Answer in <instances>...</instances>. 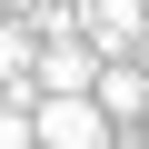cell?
<instances>
[{"instance_id":"obj_1","label":"cell","mask_w":149,"mask_h":149,"mask_svg":"<svg viewBox=\"0 0 149 149\" xmlns=\"http://www.w3.org/2000/svg\"><path fill=\"white\" fill-rule=\"evenodd\" d=\"M30 129H40V149H109L119 139V119L100 109V90H40Z\"/></svg>"},{"instance_id":"obj_2","label":"cell","mask_w":149,"mask_h":149,"mask_svg":"<svg viewBox=\"0 0 149 149\" xmlns=\"http://www.w3.org/2000/svg\"><path fill=\"white\" fill-rule=\"evenodd\" d=\"M100 60H109V50H100L90 30H50L40 60H30V80H40V90H90V80H100Z\"/></svg>"},{"instance_id":"obj_3","label":"cell","mask_w":149,"mask_h":149,"mask_svg":"<svg viewBox=\"0 0 149 149\" xmlns=\"http://www.w3.org/2000/svg\"><path fill=\"white\" fill-rule=\"evenodd\" d=\"M80 30H90L109 60H119V50L139 60V50H149V0H80Z\"/></svg>"},{"instance_id":"obj_4","label":"cell","mask_w":149,"mask_h":149,"mask_svg":"<svg viewBox=\"0 0 149 149\" xmlns=\"http://www.w3.org/2000/svg\"><path fill=\"white\" fill-rule=\"evenodd\" d=\"M90 90H100V109H109L119 129H129V119H149V60H129V50H119V60H100V80H90Z\"/></svg>"},{"instance_id":"obj_5","label":"cell","mask_w":149,"mask_h":149,"mask_svg":"<svg viewBox=\"0 0 149 149\" xmlns=\"http://www.w3.org/2000/svg\"><path fill=\"white\" fill-rule=\"evenodd\" d=\"M30 60H40V30H30L20 10H0V90H10V100H40Z\"/></svg>"},{"instance_id":"obj_6","label":"cell","mask_w":149,"mask_h":149,"mask_svg":"<svg viewBox=\"0 0 149 149\" xmlns=\"http://www.w3.org/2000/svg\"><path fill=\"white\" fill-rule=\"evenodd\" d=\"M0 149H40V129H30V100H10V90H0Z\"/></svg>"},{"instance_id":"obj_7","label":"cell","mask_w":149,"mask_h":149,"mask_svg":"<svg viewBox=\"0 0 149 149\" xmlns=\"http://www.w3.org/2000/svg\"><path fill=\"white\" fill-rule=\"evenodd\" d=\"M0 10H20V0H0Z\"/></svg>"}]
</instances>
